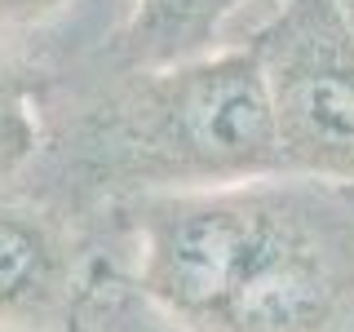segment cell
Segmentation results:
<instances>
[{
    "label": "cell",
    "instance_id": "cell-2",
    "mask_svg": "<svg viewBox=\"0 0 354 332\" xmlns=\"http://www.w3.org/2000/svg\"><path fill=\"white\" fill-rule=\"evenodd\" d=\"M44 147L27 186L84 221L147 195L208 191L279 173L252 40L160 66L58 71L40 84Z\"/></svg>",
    "mask_w": 354,
    "mask_h": 332
},
{
    "label": "cell",
    "instance_id": "cell-9",
    "mask_svg": "<svg viewBox=\"0 0 354 332\" xmlns=\"http://www.w3.org/2000/svg\"><path fill=\"white\" fill-rule=\"evenodd\" d=\"M0 332H14V328H0Z\"/></svg>",
    "mask_w": 354,
    "mask_h": 332
},
{
    "label": "cell",
    "instance_id": "cell-3",
    "mask_svg": "<svg viewBox=\"0 0 354 332\" xmlns=\"http://www.w3.org/2000/svg\"><path fill=\"white\" fill-rule=\"evenodd\" d=\"M248 40L279 173L354 186V14L341 0H279Z\"/></svg>",
    "mask_w": 354,
    "mask_h": 332
},
{
    "label": "cell",
    "instance_id": "cell-5",
    "mask_svg": "<svg viewBox=\"0 0 354 332\" xmlns=\"http://www.w3.org/2000/svg\"><path fill=\"white\" fill-rule=\"evenodd\" d=\"M248 0H129L115 36L102 40V66H160L217 49L226 22Z\"/></svg>",
    "mask_w": 354,
    "mask_h": 332
},
{
    "label": "cell",
    "instance_id": "cell-6",
    "mask_svg": "<svg viewBox=\"0 0 354 332\" xmlns=\"http://www.w3.org/2000/svg\"><path fill=\"white\" fill-rule=\"evenodd\" d=\"M40 75L18 58L0 53V191L27 182L44 147V111H40Z\"/></svg>",
    "mask_w": 354,
    "mask_h": 332
},
{
    "label": "cell",
    "instance_id": "cell-1",
    "mask_svg": "<svg viewBox=\"0 0 354 332\" xmlns=\"http://www.w3.org/2000/svg\"><path fill=\"white\" fill-rule=\"evenodd\" d=\"M106 226L173 332H354V186L274 173L129 199Z\"/></svg>",
    "mask_w": 354,
    "mask_h": 332
},
{
    "label": "cell",
    "instance_id": "cell-4",
    "mask_svg": "<svg viewBox=\"0 0 354 332\" xmlns=\"http://www.w3.org/2000/svg\"><path fill=\"white\" fill-rule=\"evenodd\" d=\"M93 221L18 182L0 191V328L84 332L102 279Z\"/></svg>",
    "mask_w": 354,
    "mask_h": 332
},
{
    "label": "cell",
    "instance_id": "cell-8",
    "mask_svg": "<svg viewBox=\"0 0 354 332\" xmlns=\"http://www.w3.org/2000/svg\"><path fill=\"white\" fill-rule=\"evenodd\" d=\"M84 332H173V328L120 275H111V279H97V293L84 315Z\"/></svg>",
    "mask_w": 354,
    "mask_h": 332
},
{
    "label": "cell",
    "instance_id": "cell-7",
    "mask_svg": "<svg viewBox=\"0 0 354 332\" xmlns=\"http://www.w3.org/2000/svg\"><path fill=\"white\" fill-rule=\"evenodd\" d=\"M84 0H0V53L18 58L40 80L53 75V58L66 53V31L75 27Z\"/></svg>",
    "mask_w": 354,
    "mask_h": 332
}]
</instances>
